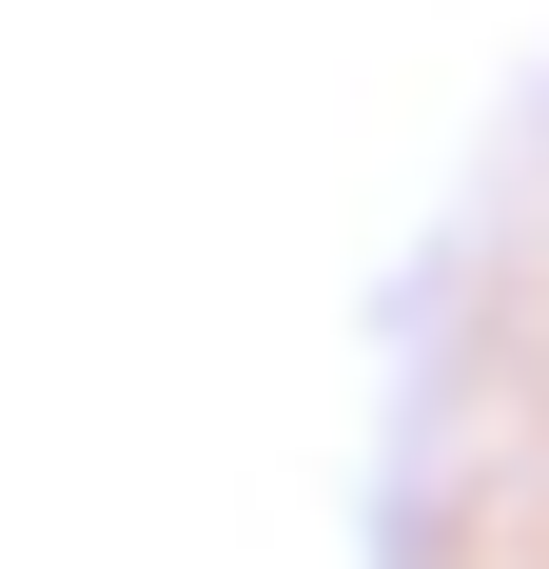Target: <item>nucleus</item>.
I'll return each mask as SVG.
<instances>
[]
</instances>
